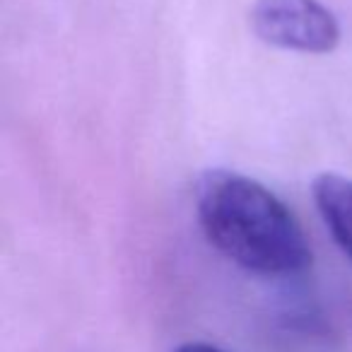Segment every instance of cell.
Listing matches in <instances>:
<instances>
[{
	"mask_svg": "<svg viewBox=\"0 0 352 352\" xmlns=\"http://www.w3.org/2000/svg\"><path fill=\"white\" fill-rule=\"evenodd\" d=\"M198 225L225 258L263 278H289L311 265V246L294 212L261 182L215 169L198 182Z\"/></svg>",
	"mask_w": 352,
	"mask_h": 352,
	"instance_id": "obj_1",
	"label": "cell"
},
{
	"mask_svg": "<svg viewBox=\"0 0 352 352\" xmlns=\"http://www.w3.org/2000/svg\"><path fill=\"white\" fill-rule=\"evenodd\" d=\"M251 27L268 46L297 54H331L340 44V22L321 0H256Z\"/></svg>",
	"mask_w": 352,
	"mask_h": 352,
	"instance_id": "obj_2",
	"label": "cell"
},
{
	"mask_svg": "<svg viewBox=\"0 0 352 352\" xmlns=\"http://www.w3.org/2000/svg\"><path fill=\"white\" fill-rule=\"evenodd\" d=\"M311 196L333 241L352 261V179L323 171L314 179Z\"/></svg>",
	"mask_w": 352,
	"mask_h": 352,
	"instance_id": "obj_3",
	"label": "cell"
},
{
	"mask_svg": "<svg viewBox=\"0 0 352 352\" xmlns=\"http://www.w3.org/2000/svg\"><path fill=\"white\" fill-rule=\"evenodd\" d=\"M174 352H227L222 347L212 345V342H203V340H188V342H182V345L176 347Z\"/></svg>",
	"mask_w": 352,
	"mask_h": 352,
	"instance_id": "obj_4",
	"label": "cell"
}]
</instances>
